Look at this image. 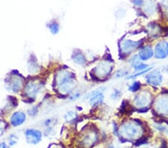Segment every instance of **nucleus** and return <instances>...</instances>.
Here are the masks:
<instances>
[{"instance_id":"nucleus-1","label":"nucleus","mask_w":168,"mask_h":148,"mask_svg":"<svg viewBox=\"0 0 168 148\" xmlns=\"http://www.w3.org/2000/svg\"><path fill=\"white\" fill-rule=\"evenodd\" d=\"M57 85L61 93L65 94L70 93L75 87L72 74L66 70L60 72L57 76Z\"/></svg>"},{"instance_id":"nucleus-2","label":"nucleus","mask_w":168,"mask_h":148,"mask_svg":"<svg viewBox=\"0 0 168 148\" xmlns=\"http://www.w3.org/2000/svg\"><path fill=\"white\" fill-rule=\"evenodd\" d=\"M104 98H105V95L102 88H99L97 89L93 90L86 96V99H89L90 105L92 106H96L103 103Z\"/></svg>"},{"instance_id":"nucleus-3","label":"nucleus","mask_w":168,"mask_h":148,"mask_svg":"<svg viewBox=\"0 0 168 148\" xmlns=\"http://www.w3.org/2000/svg\"><path fill=\"white\" fill-rule=\"evenodd\" d=\"M146 79L150 85H153V86H158L162 82L163 76L160 71L156 70H153L149 73L147 75Z\"/></svg>"},{"instance_id":"nucleus-4","label":"nucleus","mask_w":168,"mask_h":148,"mask_svg":"<svg viewBox=\"0 0 168 148\" xmlns=\"http://www.w3.org/2000/svg\"><path fill=\"white\" fill-rule=\"evenodd\" d=\"M155 58L158 59L166 58L168 56V43L162 41L155 46Z\"/></svg>"},{"instance_id":"nucleus-5","label":"nucleus","mask_w":168,"mask_h":148,"mask_svg":"<svg viewBox=\"0 0 168 148\" xmlns=\"http://www.w3.org/2000/svg\"><path fill=\"white\" fill-rule=\"evenodd\" d=\"M25 136L28 142L32 144H36L41 142L42 134L39 130H34V129H30L25 132Z\"/></svg>"},{"instance_id":"nucleus-6","label":"nucleus","mask_w":168,"mask_h":148,"mask_svg":"<svg viewBox=\"0 0 168 148\" xmlns=\"http://www.w3.org/2000/svg\"><path fill=\"white\" fill-rule=\"evenodd\" d=\"M42 86L40 83L37 82H29L26 85L25 89V92L26 95L30 98H34L37 94L41 91Z\"/></svg>"},{"instance_id":"nucleus-7","label":"nucleus","mask_w":168,"mask_h":148,"mask_svg":"<svg viewBox=\"0 0 168 148\" xmlns=\"http://www.w3.org/2000/svg\"><path fill=\"white\" fill-rule=\"evenodd\" d=\"M129 63L131 64V67L135 70L136 71H138V72L139 71L144 70H146L149 67L148 64L142 62V61L140 59L138 55L131 57L130 61H129Z\"/></svg>"},{"instance_id":"nucleus-8","label":"nucleus","mask_w":168,"mask_h":148,"mask_svg":"<svg viewBox=\"0 0 168 148\" xmlns=\"http://www.w3.org/2000/svg\"><path fill=\"white\" fill-rule=\"evenodd\" d=\"M138 41H131V40H125L121 43V49L125 53H129L134 51L139 46Z\"/></svg>"},{"instance_id":"nucleus-9","label":"nucleus","mask_w":168,"mask_h":148,"mask_svg":"<svg viewBox=\"0 0 168 148\" xmlns=\"http://www.w3.org/2000/svg\"><path fill=\"white\" fill-rule=\"evenodd\" d=\"M138 55L141 61L145 62V61L150 60V59H151L153 57L154 51L151 46H143V48H141L139 50Z\"/></svg>"},{"instance_id":"nucleus-10","label":"nucleus","mask_w":168,"mask_h":148,"mask_svg":"<svg viewBox=\"0 0 168 148\" xmlns=\"http://www.w3.org/2000/svg\"><path fill=\"white\" fill-rule=\"evenodd\" d=\"M26 120V115L22 111H17L12 114L11 123L14 126H19L22 125Z\"/></svg>"},{"instance_id":"nucleus-11","label":"nucleus","mask_w":168,"mask_h":148,"mask_svg":"<svg viewBox=\"0 0 168 148\" xmlns=\"http://www.w3.org/2000/svg\"><path fill=\"white\" fill-rule=\"evenodd\" d=\"M123 132L129 138L136 136L138 132V127L132 123H127L123 126Z\"/></svg>"},{"instance_id":"nucleus-12","label":"nucleus","mask_w":168,"mask_h":148,"mask_svg":"<svg viewBox=\"0 0 168 148\" xmlns=\"http://www.w3.org/2000/svg\"><path fill=\"white\" fill-rule=\"evenodd\" d=\"M22 86V81L19 77H14L9 83V88L14 93H17Z\"/></svg>"},{"instance_id":"nucleus-13","label":"nucleus","mask_w":168,"mask_h":148,"mask_svg":"<svg viewBox=\"0 0 168 148\" xmlns=\"http://www.w3.org/2000/svg\"><path fill=\"white\" fill-rule=\"evenodd\" d=\"M72 58L73 62L76 64H79V65H83L86 62L85 57L81 52H76V53H74L73 55H72Z\"/></svg>"},{"instance_id":"nucleus-14","label":"nucleus","mask_w":168,"mask_h":148,"mask_svg":"<svg viewBox=\"0 0 168 148\" xmlns=\"http://www.w3.org/2000/svg\"><path fill=\"white\" fill-rule=\"evenodd\" d=\"M111 70V67L109 66L108 64H101L97 67V72L99 75L101 76H106L110 73Z\"/></svg>"},{"instance_id":"nucleus-15","label":"nucleus","mask_w":168,"mask_h":148,"mask_svg":"<svg viewBox=\"0 0 168 148\" xmlns=\"http://www.w3.org/2000/svg\"><path fill=\"white\" fill-rule=\"evenodd\" d=\"M149 102V99L144 95H139L137 97V98L135 100V103L136 106H139V107H144L147 105Z\"/></svg>"},{"instance_id":"nucleus-16","label":"nucleus","mask_w":168,"mask_h":148,"mask_svg":"<svg viewBox=\"0 0 168 148\" xmlns=\"http://www.w3.org/2000/svg\"><path fill=\"white\" fill-rule=\"evenodd\" d=\"M153 68V67H148V68L144 70H142V71H139V72L136 73V74H131V75H129V76H127V79H136L137 77H139V76H143V74H147V73L150 72L151 70Z\"/></svg>"},{"instance_id":"nucleus-17","label":"nucleus","mask_w":168,"mask_h":148,"mask_svg":"<svg viewBox=\"0 0 168 148\" xmlns=\"http://www.w3.org/2000/svg\"><path fill=\"white\" fill-rule=\"evenodd\" d=\"M155 10V3L153 2L150 1V0H148L146 3V6H145V11H146L147 13L151 14L153 13Z\"/></svg>"},{"instance_id":"nucleus-18","label":"nucleus","mask_w":168,"mask_h":148,"mask_svg":"<svg viewBox=\"0 0 168 148\" xmlns=\"http://www.w3.org/2000/svg\"><path fill=\"white\" fill-rule=\"evenodd\" d=\"M49 31L53 34H57L59 32V25H58L57 22H52L49 25Z\"/></svg>"},{"instance_id":"nucleus-19","label":"nucleus","mask_w":168,"mask_h":148,"mask_svg":"<svg viewBox=\"0 0 168 148\" xmlns=\"http://www.w3.org/2000/svg\"><path fill=\"white\" fill-rule=\"evenodd\" d=\"M140 88H141V82L138 81L134 82L129 86V90L130 92H133V93L138 91Z\"/></svg>"},{"instance_id":"nucleus-20","label":"nucleus","mask_w":168,"mask_h":148,"mask_svg":"<svg viewBox=\"0 0 168 148\" xmlns=\"http://www.w3.org/2000/svg\"><path fill=\"white\" fill-rule=\"evenodd\" d=\"M76 118V114L75 111H68V112L66 113L65 116H64V119L67 122H71L72 121H74Z\"/></svg>"},{"instance_id":"nucleus-21","label":"nucleus","mask_w":168,"mask_h":148,"mask_svg":"<svg viewBox=\"0 0 168 148\" xmlns=\"http://www.w3.org/2000/svg\"><path fill=\"white\" fill-rule=\"evenodd\" d=\"M38 64L37 62H32L31 61L29 64V72L30 73H36L38 70Z\"/></svg>"},{"instance_id":"nucleus-22","label":"nucleus","mask_w":168,"mask_h":148,"mask_svg":"<svg viewBox=\"0 0 168 148\" xmlns=\"http://www.w3.org/2000/svg\"><path fill=\"white\" fill-rule=\"evenodd\" d=\"M121 91L118 89H115L111 94V98L113 100H117L120 97Z\"/></svg>"},{"instance_id":"nucleus-23","label":"nucleus","mask_w":168,"mask_h":148,"mask_svg":"<svg viewBox=\"0 0 168 148\" xmlns=\"http://www.w3.org/2000/svg\"><path fill=\"white\" fill-rule=\"evenodd\" d=\"M154 27H152V26H150V29H152L151 30H150V33L151 34L152 36H158V34L160 32H158L159 27L158 26H153Z\"/></svg>"},{"instance_id":"nucleus-24","label":"nucleus","mask_w":168,"mask_h":148,"mask_svg":"<svg viewBox=\"0 0 168 148\" xmlns=\"http://www.w3.org/2000/svg\"><path fill=\"white\" fill-rule=\"evenodd\" d=\"M128 72L126 70H120L118 72H117L116 74V77L117 78H122L125 76H127Z\"/></svg>"},{"instance_id":"nucleus-25","label":"nucleus","mask_w":168,"mask_h":148,"mask_svg":"<svg viewBox=\"0 0 168 148\" xmlns=\"http://www.w3.org/2000/svg\"><path fill=\"white\" fill-rule=\"evenodd\" d=\"M155 130H157L158 131H159V132H164L166 131V130H167V128H165L164 126H163L162 125H155Z\"/></svg>"},{"instance_id":"nucleus-26","label":"nucleus","mask_w":168,"mask_h":148,"mask_svg":"<svg viewBox=\"0 0 168 148\" xmlns=\"http://www.w3.org/2000/svg\"><path fill=\"white\" fill-rule=\"evenodd\" d=\"M133 3L137 6H142L144 3L143 0H133Z\"/></svg>"},{"instance_id":"nucleus-27","label":"nucleus","mask_w":168,"mask_h":148,"mask_svg":"<svg viewBox=\"0 0 168 148\" xmlns=\"http://www.w3.org/2000/svg\"><path fill=\"white\" fill-rule=\"evenodd\" d=\"M80 93H76V94H74L72 96V97H70V100L71 101H74V100H78V99L79 98V97H80Z\"/></svg>"},{"instance_id":"nucleus-28","label":"nucleus","mask_w":168,"mask_h":148,"mask_svg":"<svg viewBox=\"0 0 168 148\" xmlns=\"http://www.w3.org/2000/svg\"><path fill=\"white\" fill-rule=\"evenodd\" d=\"M37 113V109H36V108H32V110L30 109V110H29V114L32 116L35 115Z\"/></svg>"},{"instance_id":"nucleus-29","label":"nucleus","mask_w":168,"mask_h":148,"mask_svg":"<svg viewBox=\"0 0 168 148\" xmlns=\"http://www.w3.org/2000/svg\"><path fill=\"white\" fill-rule=\"evenodd\" d=\"M147 142V140L146 139H141V140H139V142H138V144H136V145H141V144H144V143Z\"/></svg>"},{"instance_id":"nucleus-30","label":"nucleus","mask_w":168,"mask_h":148,"mask_svg":"<svg viewBox=\"0 0 168 148\" xmlns=\"http://www.w3.org/2000/svg\"><path fill=\"white\" fill-rule=\"evenodd\" d=\"M162 148H167V143L164 142V141H163V142H162Z\"/></svg>"},{"instance_id":"nucleus-31","label":"nucleus","mask_w":168,"mask_h":148,"mask_svg":"<svg viewBox=\"0 0 168 148\" xmlns=\"http://www.w3.org/2000/svg\"><path fill=\"white\" fill-rule=\"evenodd\" d=\"M108 148H115V147H114L113 145H110V146H109V147H108Z\"/></svg>"},{"instance_id":"nucleus-32","label":"nucleus","mask_w":168,"mask_h":148,"mask_svg":"<svg viewBox=\"0 0 168 148\" xmlns=\"http://www.w3.org/2000/svg\"><path fill=\"white\" fill-rule=\"evenodd\" d=\"M165 132H167V135H168V129H167V130H166V131Z\"/></svg>"},{"instance_id":"nucleus-33","label":"nucleus","mask_w":168,"mask_h":148,"mask_svg":"<svg viewBox=\"0 0 168 148\" xmlns=\"http://www.w3.org/2000/svg\"><path fill=\"white\" fill-rule=\"evenodd\" d=\"M167 70H166V71H167V72H168V65L167 66Z\"/></svg>"}]
</instances>
